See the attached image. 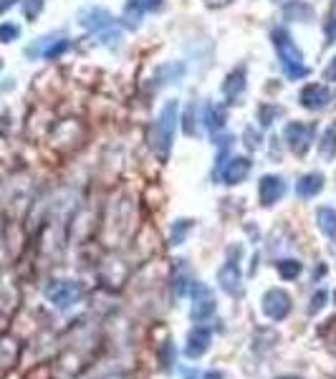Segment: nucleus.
<instances>
[{"instance_id": "nucleus-1", "label": "nucleus", "mask_w": 336, "mask_h": 379, "mask_svg": "<svg viewBox=\"0 0 336 379\" xmlns=\"http://www.w3.org/2000/svg\"><path fill=\"white\" fill-rule=\"evenodd\" d=\"M273 46L278 51V61L283 66V73L288 79H304L308 73L306 64H304V53L299 51L296 41L291 38V33L286 28L273 30Z\"/></svg>"}, {"instance_id": "nucleus-2", "label": "nucleus", "mask_w": 336, "mask_h": 379, "mask_svg": "<svg viewBox=\"0 0 336 379\" xmlns=\"http://www.w3.org/2000/svg\"><path fill=\"white\" fill-rule=\"evenodd\" d=\"M177 111H180V104L167 102L165 109L160 111V119L154 122L152 127V149L160 154V160H167L169 147H172V139H175V127H177Z\"/></svg>"}, {"instance_id": "nucleus-3", "label": "nucleus", "mask_w": 336, "mask_h": 379, "mask_svg": "<svg viewBox=\"0 0 336 379\" xmlns=\"http://www.w3.org/2000/svg\"><path fill=\"white\" fill-rule=\"evenodd\" d=\"M81 26L88 30H94L96 36H99V41H102L104 46H109V48L119 46V41H122V33H119L114 18H111L106 10H102V8L84 10V13H81Z\"/></svg>"}, {"instance_id": "nucleus-4", "label": "nucleus", "mask_w": 336, "mask_h": 379, "mask_svg": "<svg viewBox=\"0 0 336 379\" xmlns=\"http://www.w3.org/2000/svg\"><path fill=\"white\" fill-rule=\"evenodd\" d=\"M81 296H84V286L79 281H53L46 288V299L59 308H71L73 304H79Z\"/></svg>"}, {"instance_id": "nucleus-5", "label": "nucleus", "mask_w": 336, "mask_h": 379, "mask_svg": "<svg viewBox=\"0 0 336 379\" xmlns=\"http://www.w3.org/2000/svg\"><path fill=\"white\" fill-rule=\"evenodd\" d=\"M263 314L270 321H283L286 316L291 314V296L283 291V288H270L263 296Z\"/></svg>"}, {"instance_id": "nucleus-6", "label": "nucleus", "mask_w": 336, "mask_h": 379, "mask_svg": "<svg viewBox=\"0 0 336 379\" xmlns=\"http://www.w3.org/2000/svg\"><path fill=\"white\" fill-rule=\"evenodd\" d=\"M286 142L291 147L293 154H306L311 142H314L316 127L314 124H301V122H293V124L286 127Z\"/></svg>"}, {"instance_id": "nucleus-7", "label": "nucleus", "mask_w": 336, "mask_h": 379, "mask_svg": "<svg viewBox=\"0 0 336 379\" xmlns=\"http://www.w3.org/2000/svg\"><path fill=\"white\" fill-rule=\"evenodd\" d=\"M190 291H192V321H205L210 319L215 314V299H212V291L207 288L205 284H198L192 281L190 284Z\"/></svg>"}, {"instance_id": "nucleus-8", "label": "nucleus", "mask_w": 336, "mask_h": 379, "mask_svg": "<svg viewBox=\"0 0 336 379\" xmlns=\"http://www.w3.org/2000/svg\"><path fill=\"white\" fill-rule=\"evenodd\" d=\"M283 195H286V183L281 180V177H276V175L261 177V183H258V197H261V205L270 207V205L278 203Z\"/></svg>"}, {"instance_id": "nucleus-9", "label": "nucleus", "mask_w": 336, "mask_h": 379, "mask_svg": "<svg viewBox=\"0 0 336 379\" xmlns=\"http://www.w3.org/2000/svg\"><path fill=\"white\" fill-rule=\"evenodd\" d=\"M218 284L220 288L230 296H241L243 293V273L238 268V263H225L223 268L218 270Z\"/></svg>"}, {"instance_id": "nucleus-10", "label": "nucleus", "mask_w": 336, "mask_h": 379, "mask_svg": "<svg viewBox=\"0 0 336 379\" xmlns=\"http://www.w3.org/2000/svg\"><path fill=\"white\" fill-rule=\"evenodd\" d=\"M301 104L306 107V109L311 111H321L326 104L331 102V94H329V89L321 86V84H308L304 91H301Z\"/></svg>"}, {"instance_id": "nucleus-11", "label": "nucleus", "mask_w": 336, "mask_h": 379, "mask_svg": "<svg viewBox=\"0 0 336 379\" xmlns=\"http://www.w3.org/2000/svg\"><path fill=\"white\" fill-rule=\"evenodd\" d=\"M250 175V160L248 157H230L225 162V169H223V177L225 185H241L245 177Z\"/></svg>"}, {"instance_id": "nucleus-12", "label": "nucleus", "mask_w": 336, "mask_h": 379, "mask_svg": "<svg viewBox=\"0 0 336 379\" xmlns=\"http://www.w3.org/2000/svg\"><path fill=\"white\" fill-rule=\"evenodd\" d=\"M162 6H165V0H129V6H127V13H124L127 26H129V28H137L142 13L162 10Z\"/></svg>"}, {"instance_id": "nucleus-13", "label": "nucleus", "mask_w": 336, "mask_h": 379, "mask_svg": "<svg viewBox=\"0 0 336 379\" xmlns=\"http://www.w3.org/2000/svg\"><path fill=\"white\" fill-rule=\"evenodd\" d=\"M210 342H212V334L207 331V329L198 326L195 331H190V336H187V346H185L187 359H200L203 357L205 351L210 349Z\"/></svg>"}, {"instance_id": "nucleus-14", "label": "nucleus", "mask_w": 336, "mask_h": 379, "mask_svg": "<svg viewBox=\"0 0 336 379\" xmlns=\"http://www.w3.org/2000/svg\"><path fill=\"white\" fill-rule=\"evenodd\" d=\"M68 48V41L61 36H48V38H41L36 46H30L28 48V56H46V59H53V56H59Z\"/></svg>"}, {"instance_id": "nucleus-15", "label": "nucleus", "mask_w": 336, "mask_h": 379, "mask_svg": "<svg viewBox=\"0 0 336 379\" xmlns=\"http://www.w3.org/2000/svg\"><path fill=\"white\" fill-rule=\"evenodd\" d=\"M324 190V175L321 172H311V175L301 177L299 183H296V192H299L301 197H316L319 192Z\"/></svg>"}, {"instance_id": "nucleus-16", "label": "nucleus", "mask_w": 336, "mask_h": 379, "mask_svg": "<svg viewBox=\"0 0 336 379\" xmlns=\"http://www.w3.org/2000/svg\"><path fill=\"white\" fill-rule=\"evenodd\" d=\"M243 89H245V68H235V71L225 79V84H223V94H225V99H230V104H233L235 99L243 94Z\"/></svg>"}, {"instance_id": "nucleus-17", "label": "nucleus", "mask_w": 336, "mask_h": 379, "mask_svg": "<svg viewBox=\"0 0 336 379\" xmlns=\"http://www.w3.org/2000/svg\"><path fill=\"white\" fill-rule=\"evenodd\" d=\"M316 223L321 228V233L326 235L331 243H336V210L334 207H319V210H316Z\"/></svg>"}, {"instance_id": "nucleus-18", "label": "nucleus", "mask_w": 336, "mask_h": 379, "mask_svg": "<svg viewBox=\"0 0 336 379\" xmlns=\"http://www.w3.org/2000/svg\"><path fill=\"white\" fill-rule=\"evenodd\" d=\"M225 117L227 111L223 104H210L207 107V111H205V124H207V129H210V134L215 137L220 129H223V124H225Z\"/></svg>"}, {"instance_id": "nucleus-19", "label": "nucleus", "mask_w": 336, "mask_h": 379, "mask_svg": "<svg viewBox=\"0 0 336 379\" xmlns=\"http://www.w3.org/2000/svg\"><path fill=\"white\" fill-rule=\"evenodd\" d=\"M319 154L326 162H331L336 157V124H331L329 129L324 131L321 142H319Z\"/></svg>"}, {"instance_id": "nucleus-20", "label": "nucleus", "mask_w": 336, "mask_h": 379, "mask_svg": "<svg viewBox=\"0 0 336 379\" xmlns=\"http://www.w3.org/2000/svg\"><path fill=\"white\" fill-rule=\"evenodd\" d=\"M276 268H278V276L283 278V281H291V278H296L301 273V266L299 261H293V258H286V261H278L276 263Z\"/></svg>"}, {"instance_id": "nucleus-21", "label": "nucleus", "mask_w": 336, "mask_h": 379, "mask_svg": "<svg viewBox=\"0 0 336 379\" xmlns=\"http://www.w3.org/2000/svg\"><path fill=\"white\" fill-rule=\"evenodd\" d=\"M192 230V223L190 220H177L175 223V228H172V246H183L185 243V238H187V233Z\"/></svg>"}, {"instance_id": "nucleus-22", "label": "nucleus", "mask_w": 336, "mask_h": 379, "mask_svg": "<svg viewBox=\"0 0 336 379\" xmlns=\"http://www.w3.org/2000/svg\"><path fill=\"white\" fill-rule=\"evenodd\" d=\"M286 15L288 18H304V21H308L311 18V8L304 6V3H291V6H286Z\"/></svg>"}, {"instance_id": "nucleus-23", "label": "nucleus", "mask_w": 336, "mask_h": 379, "mask_svg": "<svg viewBox=\"0 0 336 379\" xmlns=\"http://www.w3.org/2000/svg\"><path fill=\"white\" fill-rule=\"evenodd\" d=\"M278 114H281V111H278L276 107H268V104H263V107L258 109V119H261V124H263V127L273 124V119H276Z\"/></svg>"}, {"instance_id": "nucleus-24", "label": "nucleus", "mask_w": 336, "mask_h": 379, "mask_svg": "<svg viewBox=\"0 0 336 379\" xmlns=\"http://www.w3.org/2000/svg\"><path fill=\"white\" fill-rule=\"evenodd\" d=\"M18 36H21V28H18L15 23H3V26H0V41H3V44L15 41Z\"/></svg>"}, {"instance_id": "nucleus-25", "label": "nucleus", "mask_w": 336, "mask_h": 379, "mask_svg": "<svg viewBox=\"0 0 336 379\" xmlns=\"http://www.w3.org/2000/svg\"><path fill=\"white\" fill-rule=\"evenodd\" d=\"M41 10H44V0H26V3H23V13H26V18H36Z\"/></svg>"}, {"instance_id": "nucleus-26", "label": "nucleus", "mask_w": 336, "mask_h": 379, "mask_svg": "<svg viewBox=\"0 0 336 379\" xmlns=\"http://www.w3.org/2000/svg\"><path fill=\"white\" fill-rule=\"evenodd\" d=\"M324 304H326V291H316L314 296H311V306H308V314H319L324 308Z\"/></svg>"}, {"instance_id": "nucleus-27", "label": "nucleus", "mask_w": 336, "mask_h": 379, "mask_svg": "<svg viewBox=\"0 0 336 379\" xmlns=\"http://www.w3.org/2000/svg\"><path fill=\"white\" fill-rule=\"evenodd\" d=\"M185 134H198V127H195V107H190L187 117H185Z\"/></svg>"}, {"instance_id": "nucleus-28", "label": "nucleus", "mask_w": 336, "mask_h": 379, "mask_svg": "<svg viewBox=\"0 0 336 379\" xmlns=\"http://www.w3.org/2000/svg\"><path fill=\"white\" fill-rule=\"evenodd\" d=\"M245 139H248L245 145H248L250 149H256V147H261V137H258V134H253V129L245 131Z\"/></svg>"}, {"instance_id": "nucleus-29", "label": "nucleus", "mask_w": 336, "mask_h": 379, "mask_svg": "<svg viewBox=\"0 0 336 379\" xmlns=\"http://www.w3.org/2000/svg\"><path fill=\"white\" fill-rule=\"evenodd\" d=\"M205 3H207V6H215V8H220V6H227V3H230V0H205Z\"/></svg>"}, {"instance_id": "nucleus-30", "label": "nucleus", "mask_w": 336, "mask_h": 379, "mask_svg": "<svg viewBox=\"0 0 336 379\" xmlns=\"http://www.w3.org/2000/svg\"><path fill=\"white\" fill-rule=\"evenodd\" d=\"M336 76V59H334V64L329 66V71H326V79H334Z\"/></svg>"}, {"instance_id": "nucleus-31", "label": "nucleus", "mask_w": 336, "mask_h": 379, "mask_svg": "<svg viewBox=\"0 0 336 379\" xmlns=\"http://www.w3.org/2000/svg\"><path fill=\"white\" fill-rule=\"evenodd\" d=\"M203 379H225V377H223V374H220V372H207Z\"/></svg>"}, {"instance_id": "nucleus-32", "label": "nucleus", "mask_w": 336, "mask_h": 379, "mask_svg": "<svg viewBox=\"0 0 336 379\" xmlns=\"http://www.w3.org/2000/svg\"><path fill=\"white\" fill-rule=\"evenodd\" d=\"M278 379H301V377H278Z\"/></svg>"}, {"instance_id": "nucleus-33", "label": "nucleus", "mask_w": 336, "mask_h": 379, "mask_svg": "<svg viewBox=\"0 0 336 379\" xmlns=\"http://www.w3.org/2000/svg\"><path fill=\"white\" fill-rule=\"evenodd\" d=\"M187 379H195V377H192V374H190V377H187Z\"/></svg>"}, {"instance_id": "nucleus-34", "label": "nucleus", "mask_w": 336, "mask_h": 379, "mask_svg": "<svg viewBox=\"0 0 336 379\" xmlns=\"http://www.w3.org/2000/svg\"><path fill=\"white\" fill-rule=\"evenodd\" d=\"M334 99H336V94H334Z\"/></svg>"}, {"instance_id": "nucleus-35", "label": "nucleus", "mask_w": 336, "mask_h": 379, "mask_svg": "<svg viewBox=\"0 0 336 379\" xmlns=\"http://www.w3.org/2000/svg\"><path fill=\"white\" fill-rule=\"evenodd\" d=\"M0 66H3V64H0Z\"/></svg>"}]
</instances>
